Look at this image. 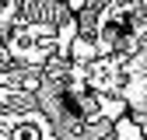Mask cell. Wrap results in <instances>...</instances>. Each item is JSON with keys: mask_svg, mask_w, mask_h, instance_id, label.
<instances>
[{"mask_svg": "<svg viewBox=\"0 0 147 140\" xmlns=\"http://www.w3.org/2000/svg\"><path fill=\"white\" fill-rule=\"evenodd\" d=\"M0 140H60L46 112L39 109V98L0 109Z\"/></svg>", "mask_w": 147, "mask_h": 140, "instance_id": "obj_2", "label": "cell"}, {"mask_svg": "<svg viewBox=\"0 0 147 140\" xmlns=\"http://www.w3.org/2000/svg\"><path fill=\"white\" fill-rule=\"evenodd\" d=\"M35 98L60 140H112L116 122L130 112L126 98L98 91L88 77V63L70 56H53L42 67Z\"/></svg>", "mask_w": 147, "mask_h": 140, "instance_id": "obj_1", "label": "cell"}]
</instances>
